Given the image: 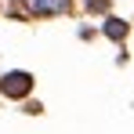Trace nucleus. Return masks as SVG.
<instances>
[{"mask_svg": "<svg viewBox=\"0 0 134 134\" xmlns=\"http://www.w3.org/2000/svg\"><path fill=\"white\" fill-rule=\"evenodd\" d=\"M72 7V0H15L11 15H25V18H58Z\"/></svg>", "mask_w": 134, "mask_h": 134, "instance_id": "f257e3e1", "label": "nucleus"}, {"mask_svg": "<svg viewBox=\"0 0 134 134\" xmlns=\"http://www.w3.org/2000/svg\"><path fill=\"white\" fill-rule=\"evenodd\" d=\"M102 33H105L109 40H123V36H127V22H123V18H105V22H102Z\"/></svg>", "mask_w": 134, "mask_h": 134, "instance_id": "7ed1b4c3", "label": "nucleus"}, {"mask_svg": "<svg viewBox=\"0 0 134 134\" xmlns=\"http://www.w3.org/2000/svg\"><path fill=\"white\" fill-rule=\"evenodd\" d=\"M29 91H33V72H25V69H11V72H4L0 76V94L4 98H29Z\"/></svg>", "mask_w": 134, "mask_h": 134, "instance_id": "f03ea898", "label": "nucleus"}, {"mask_svg": "<svg viewBox=\"0 0 134 134\" xmlns=\"http://www.w3.org/2000/svg\"><path fill=\"white\" fill-rule=\"evenodd\" d=\"M83 7H87L91 15H105L109 11V0H83Z\"/></svg>", "mask_w": 134, "mask_h": 134, "instance_id": "20e7f679", "label": "nucleus"}]
</instances>
